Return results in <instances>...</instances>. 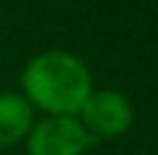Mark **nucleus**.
Segmentation results:
<instances>
[{
    "label": "nucleus",
    "instance_id": "f257e3e1",
    "mask_svg": "<svg viewBox=\"0 0 158 155\" xmlns=\"http://www.w3.org/2000/svg\"><path fill=\"white\" fill-rule=\"evenodd\" d=\"M91 90L88 65L65 49L39 52L21 70V93L42 114H78Z\"/></svg>",
    "mask_w": 158,
    "mask_h": 155
},
{
    "label": "nucleus",
    "instance_id": "20e7f679",
    "mask_svg": "<svg viewBox=\"0 0 158 155\" xmlns=\"http://www.w3.org/2000/svg\"><path fill=\"white\" fill-rule=\"evenodd\" d=\"M36 111L21 90H0V147H13L26 140Z\"/></svg>",
    "mask_w": 158,
    "mask_h": 155
},
{
    "label": "nucleus",
    "instance_id": "7ed1b4c3",
    "mask_svg": "<svg viewBox=\"0 0 158 155\" xmlns=\"http://www.w3.org/2000/svg\"><path fill=\"white\" fill-rule=\"evenodd\" d=\"M75 116L88 129L91 137L96 142H101V140L122 137L132 127L135 109H132V101L122 90H117V88H94Z\"/></svg>",
    "mask_w": 158,
    "mask_h": 155
},
{
    "label": "nucleus",
    "instance_id": "f03ea898",
    "mask_svg": "<svg viewBox=\"0 0 158 155\" xmlns=\"http://www.w3.org/2000/svg\"><path fill=\"white\" fill-rule=\"evenodd\" d=\"M96 140L75 114H44L23 140L26 155H85Z\"/></svg>",
    "mask_w": 158,
    "mask_h": 155
}]
</instances>
